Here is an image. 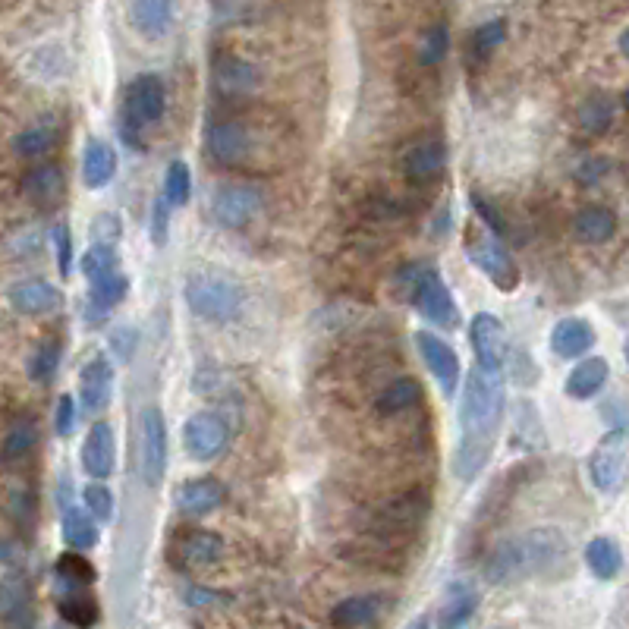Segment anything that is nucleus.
<instances>
[{
	"mask_svg": "<svg viewBox=\"0 0 629 629\" xmlns=\"http://www.w3.org/2000/svg\"><path fill=\"white\" fill-rule=\"evenodd\" d=\"M416 346H419L422 362L428 365V372L435 375V381L441 384L444 397L457 394V384H460V356H457V350L431 331H419Z\"/></svg>",
	"mask_w": 629,
	"mask_h": 629,
	"instance_id": "f8f14e48",
	"label": "nucleus"
},
{
	"mask_svg": "<svg viewBox=\"0 0 629 629\" xmlns=\"http://www.w3.org/2000/svg\"><path fill=\"white\" fill-rule=\"evenodd\" d=\"M258 208H262V195H258L252 186L227 183L211 195L214 221H218L221 227H227V230H243L258 214Z\"/></svg>",
	"mask_w": 629,
	"mask_h": 629,
	"instance_id": "9d476101",
	"label": "nucleus"
},
{
	"mask_svg": "<svg viewBox=\"0 0 629 629\" xmlns=\"http://www.w3.org/2000/svg\"><path fill=\"white\" fill-rule=\"evenodd\" d=\"M117 466V438L114 428L107 422L92 425V431L82 441V469L92 475V479L104 482L111 479V472Z\"/></svg>",
	"mask_w": 629,
	"mask_h": 629,
	"instance_id": "dca6fc26",
	"label": "nucleus"
},
{
	"mask_svg": "<svg viewBox=\"0 0 629 629\" xmlns=\"http://www.w3.org/2000/svg\"><path fill=\"white\" fill-rule=\"evenodd\" d=\"M164 199L170 202V208H180L189 202L192 195V170L186 161H170L167 173H164Z\"/></svg>",
	"mask_w": 629,
	"mask_h": 629,
	"instance_id": "a19ab883",
	"label": "nucleus"
},
{
	"mask_svg": "<svg viewBox=\"0 0 629 629\" xmlns=\"http://www.w3.org/2000/svg\"><path fill=\"white\" fill-rule=\"evenodd\" d=\"M589 472H592L595 488L604 491V494H614V491L623 488V479H626V441H623L620 428L592 453Z\"/></svg>",
	"mask_w": 629,
	"mask_h": 629,
	"instance_id": "ddd939ff",
	"label": "nucleus"
},
{
	"mask_svg": "<svg viewBox=\"0 0 629 629\" xmlns=\"http://www.w3.org/2000/svg\"><path fill=\"white\" fill-rule=\"evenodd\" d=\"M111 390H114V365L104 356H98L79 375V403L85 406V412H101L111 403Z\"/></svg>",
	"mask_w": 629,
	"mask_h": 629,
	"instance_id": "6ab92c4d",
	"label": "nucleus"
},
{
	"mask_svg": "<svg viewBox=\"0 0 629 629\" xmlns=\"http://www.w3.org/2000/svg\"><path fill=\"white\" fill-rule=\"evenodd\" d=\"M7 554H13V548H10V545H0V563H4V560H10Z\"/></svg>",
	"mask_w": 629,
	"mask_h": 629,
	"instance_id": "8fccbe9b",
	"label": "nucleus"
},
{
	"mask_svg": "<svg viewBox=\"0 0 629 629\" xmlns=\"http://www.w3.org/2000/svg\"><path fill=\"white\" fill-rule=\"evenodd\" d=\"M406 299L416 306V312L425 321L438 324V328H450V324H457V318H460L457 302H453V296H450V290L444 284V277L435 268H428V265H419L416 280H412Z\"/></svg>",
	"mask_w": 629,
	"mask_h": 629,
	"instance_id": "423d86ee",
	"label": "nucleus"
},
{
	"mask_svg": "<svg viewBox=\"0 0 629 629\" xmlns=\"http://www.w3.org/2000/svg\"><path fill=\"white\" fill-rule=\"evenodd\" d=\"M595 346V328L585 318H560L551 331V350L560 359H579Z\"/></svg>",
	"mask_w": 629,
	"mask_h": 629,
	"instance_id": "412c9836",
	"label": "nucleus"
},
{
	"mask_svg": "<svg viewBox=\"0 0 629 629\" xmlns=\"http://www.w3.org/2000/svg\"><path fill=\"white\" fill-rule=\"evenodd\" d=\"M504 38H507V23L504 19H488L485 26H479L475 29V35H472V51L475 54H491V51H497L504 45Z\"/></svg>",
	"mask_w": 629,
	"mask_h": 629,
	"instance_id": "a18cd8bd",
	"label": "nucleus"
},
{
	"mask_svg": "<svg viewBox=\"0 0 629 629\" xmlns=\"http://www.w3.org/2000/svg\"><path fill=\"white\" fill-rule=\"evenodd\" d=\"M419 400H422V384L416 378H397L394 384L381 390L375 406L381 416H400V412L412 409Z\"/></svg>",
	"mask_w": 629,
	"mask_h": 629,
	"instance_id": "72a5a7b5",
	"label": "nucleus"
},
{
	"mask_svg": "<svg viewBox=\"0 0 629 629\" xmlns=\"http://www.w3.org/2000/svg\"><path fill=\"white\" fill-rule=\"evenodd\" d=\"M54 142H57V129L48 126V123H41V126L23 129V133L13 139V151L19 158H41L54 148Z\"/></svg>",
	"mask_w": 629,
	"mask_h": 629,
	"instance_id": "58836bf2",
	"label": "nucleus"
},
{
	"mask_svg": "<svg viewBox=\"0 0 629 629\" xmlns=\"http://www.w3.org/2000/svg\"><path fill=\"white\" fill-rule=\"evenodd\" d=\"M51 243H54V255H57V268L63 277H70L73 271V233H70V224H54L51 230Z\"/></svg>",
	"mask_w": 629,
	"mask_h": 629,
	"instance_id": "49530a36",
	"label": "nucleus"
},
{
	"mask_svg": "<svg viewBox=\"0 0 629 629\" xmlns=\"http://www.w3.org/2000/svg\"><path fill=\"white\" fill-rule=\"evenodd\" d=\"M611 123H614V101H611V95H589L579 104V126L585 129V133L601 136Z\"/></svg>",
	"mask_w": 629,
	"mask_h": 629,
	"instance_id": "4c0bfd02",
	"label": "nucleus"
},
{
	"mask_svg": "<svg viewBox=\"0 0 629 629\" xmlns=\"http://www.w3.org/2000/svg\"><path fill=\"white\" fill-rule=\"evenodd\" d=\"M208 148L218 164H243L249 158L252 148V133L249 126H243L240 120H221L211 123L208 129Z\"/></svg>",
	"mask_w": 629,
	"mask_h": 629,
	"instance_id": "f3484780",
	"label": "nucleus"
},
{
	"mask_svg": "<svg viewBox=\"0 0 629 629\" xmlns=\"http://www.w3.org/2000/svg\"><path fill=\"white\" fill-rule=\"evenodd\" d=\"M38 444V425L32 419H19L13 422V428L7 431L4 438V447H0V460H4L7 466H16L23 463L29 453L35 450Z\"/></svg>",
	"mask_w": 629,
	"mask_h": 629,
	"instance_id": "f704fd0d",
	"label": "nucleus"
},
{
	"mask_svg": "<svg viewBox=\"0 0 629 629\" xmlns=\"http://www.w3.org/2000/svg\"><path fill=\"white\" fill-rule=\"evenodd\" d=\"M170 202L164 199V195H158L155 205H151V243L155 246H164L167 236H170Z\"/></svg>",
	"mask_w": 629,
	"mask_h": 629,
	"instance_id": "de8ad7c7",
	"label": "nucleus"
},
{
	"mask_svg": "<svg viewBox=\"0 0 629 629\" xmlns=\"http://www.w3.org/2000/svg\"><path fill=\"white\" fill-rule=\"evenodd\" d=\"M114 173H117V151L101 139H92L82 155V183L89 189H101L114 180Z\"/></svg>",
	"mask_w": 629,
	"mask_h": 629,
	"instance_id": "cd10ccee",
	"label": "nucleus"
},
{
	"mask_svg": "<svg viewBox=\"0 0 629 629\" xmlns=\"http://www.w3.org/2000/svg\"><path fill=\"white\" fill-rule=\"evenodd\" d=\"M57 611L60 617L73 623V626H92L98 623V601L92 595H85V589H73L57 595Z\"/></svg>",
	"mask_w": 629,
	"mask_h": 629,
	"instance_id": "e433bc0d",
	"label": "nucleus"
},
{
	"mask_svg": "<svg viewBox=\"0 0 629 629\" xmlns=\"http://www.w3.org/2000/svg\"><path fill=\"white\" fill-rule=\"evenodd\" d=\"M32 585L23 573H4L0 579V620H7L13 626H26L32 623Z\"/></svg>",
	"mask_w": 629,
	"mask_h": 629,
	"instance_id": "5701e85b",
	"label": "nucleus"
},
{
	"mask_svg": "<svg viewBox=\"0 0 629 629\" xmlns=\"http://www.w3.org/2000/svg\"><path fill=\"white\" fill-rule=\"evenodd\" d=\"M82 507L89 510L98 523H111V519H114V494H111V488L101 485L98 479H95V485H85Z\"/></svg>",
	"mask_w": 629,
	"mask_h": 629,
	"instance_id": "c03bdc74",
	"label": "nucleus"
},
{
	"mask_svg": "<svg viewBox=\"0 0 629 629\" xmlns=\"http://www.w3.org/2000/svg\"><path fill=\"white\" fill-rule=\"evenodd\" d=\"M221 554H224L221 535H214L208 529H183L177 538L170 541V560H173V567H180L186 573L211 567V563L221 560Z\"/></svg>",
	"mask_w": 629,
	"mask_h": 629,
	"instance_id": "1a4fd4ad",
	"label": "nucleus"
},
{
	"mask_svg": "<svg viewBox=\"0 0 629 629\" xmlns=\"http://www.w3.org/2000/svg\"><path fill=\"white\" fill-rule=\"evenodd\" d=\"M428 513H431V497L422 494V491H412V494H403V497H397V501H390L378 510L375 529H378V535L416 532V529H422Z\"/></svg>",
	"mask_w": 629,
	"mask_h": 629,
	"instance_id": "9b49d317",
	"label": "nucleus"
},
{
	"mask_svg": "<svg viewBox=\"0 0 629 629\" xmlns=\"http://www.w3.org/2000/svg\"><path fill=\"white\" fill-rule=\"evenodd\" d=\"M463 252L501 293H513L519 287V280H523L510 249L501 243V236L485 224H469L463 230Z\"/></svg>",
	"mask_w": 629,
	"mask_h": 629,
	"instance_id": "20e7f679",
	"label": "nucleus"
},
{
	"mask_svg": "<svg viewBox=\"0 0 629 629\" xmlns=\"http://www.w3.org/2000/svg\"><path fill=\"white\" fill-rule=\"evenodd\" d=\"M620 548L611 538H592L585 545V567H589L598 579H614L620 573Z\"/></svg>",
	"mask_w": 629,
	"mask_h": 629,
	"instance_id": "c9c22d12",
	"label": "nucleus"
},
{
	"mask_svg": "<svg viewBox=\"0 0 629 629\" xmlns=\"http://www.w3.org/2000/svg\"><path fill=\"white\" fill-rule=\"evenodd\" d=\"M224 504V488L218 479H189L177 491V510L186 516H205Z\"/></svg>",
	"mask_w": 629,
	"mask_h": 629,
	"instance_id": "393cba45",
	"label": "nucleus"
},
{
	"mask_svg": "<svg viewBox=\"0 0 629 629\" xmlns=\"http://www.w3.org/2000/svg\"><path fill=\"white\" fill-rule=\"evenodd\" d=\"M447 51H450V32L444 26L425 29V35L419 38V48H416L422 67H438V63L447 57Z\"/></svg>",
	"mask_w": 629,
	"mask_h": 629,
	"instance_id": "37998d69",
	"label": "nucleus"
},
{
	"mask_svg": "<svg viewBox=\"0 0 629 629\" xmlns=\"http://www.w3.org/2000/svg\"><path fill=\"white\" fill-rule=\"evenodd\" d=\"M504 406V372L494 365L475 362L463 381L460 441L457 453H453V475L460 482H475L488 466L504 425Z\"/></svg>",
	"mask_w": 629,
	"mask_h": 629,
	"instance_id": "f257e3e1",
	"label": "nucleus"
},
{
	"mask_svg": "<svg viewBox=\"0 0 629 629\" xmlns=\"http://www.w3.org/2000/svg\"><path fill=\"white\" fill-rule=\"evenodd\" d=\"M573 230L582 243H589V246H601L607 240H614V233H617V214L611 208H601V205H592V208H582L576 214V221H573Z\"/></svg>",
	"mask_w": 629,
	"mask_h": 629,
	"instance_id": "7c9ffc66",
	"label": "nucleus"
},
{
	"mask_svg": "<svg viewBox=\"0 0 629 629\" xmlns=\"http://www.w3.org/2000/svg\"><path fill=\"white\" fill-rule=\"evenodd\" d=\"M186 306L192 315H199L214 324H230L240 318L246 306V293L240 280L230 277L221 268H199L186 277Z\"/></svg>",
	"mask_w": 629,
	"mask_h": 629,
	"instance_id": "7ed1b4c3",
	"label": "nucleus"
},
{
	"mask_svg": "<svg viewBox=\"0 0 629 629\" xmlns=\"http://www.w3.org/2000/svg\"><path fill=\"white\" fill-rule=\"evenodd\" d=\"M7 299H10V306L23 315H48L63 306V293L54 284H48V280H38V277L13 284L7 290Z\"/></svg>",
	"mask_w": 629,
	"mask_h": 629,
	"instance_id": "a211bd4d",
	"label": "nucleus"
},
{
	"mask_svg": "<svg viewBox=\"0 0 629 629\" xmlns=\"http://www.w3.org/2000/svg\"><path fill=\"white\" fill-rule=\"evenodd\" d=\"M129 23L142 38L161 41L173 26V0H129Z\"/></svg>",
	"mask_w": 629,
	"mask_h": 629,
	"instance_id": "aec40b11",
	"label": "nucleus"
},
{
	"mask_svg": "<svg viewBox=\"0 0 629 629\" xmlns=\"http://www.w3.org/2000/svg\"><path fill=\"white\" fill-rule=\"evenodd\" d=\"M230 444V425L218 416V412L202 409L195 412V416L186 419L183 425V447L192 460L208 463V460H218L221 453Z\"/></svg>",
	"mask_w": 629,
	"mask_h": 629,
	"instance_id": "6e6552de",
	"label": "nucleus"
},
{
	"mask_svg": "<svg viewBox=\"0 0 629 629\" xmlns=\"http://www.w3.org/2000/svg\"><path fill=\"white\" fill-rule=\"evenodd\" d=\"M479 607V592H475L472 582H450L444 592V604H441V626H466Z\"/></svg>",
	"mask_w": 629,
	"mask_h": 629,
	"instance_id": "c756f323",
	"label": "nucleus"
},
{
	"mask_svg": "<svg viewBox=\"0 0 629 629\" xmlns=\"http://www.w3.org/2000/svg\"><path fill=\"white\" fill-rule=\"evenodd\" d=\"M607 378H611V368H607L604 359H598V356L582 359L573 368V372H570V378H567V397H573V400H589V397H595L598 390L607 384Z\"/></svg>",
	"mask_w": 629,
	"mask_h": 629,
	"instance_id": "473e14b6",
	"label": "nucleus"
},
{
	"mask_svg": "<svg viewBox=\"0 0 629 629\" xmlns=\"http://www.w3.org/2000/svg\"><path fill=\"white\" fill-rule=\"evenodd\" d=\"M469 343L475 350V362L482 365H494V368H504L507 359V334H504V324L497 315L491 312H479L469 324Z\"/></svg>",
	"mask_w": 629,
	"mask_h": 629,
	"instance_id": "2eb2a0df",
	"label": "nucleus"
},
{
	"mask_svg": "<svg viewBox=\"0 0 629 629\" xmlns=\"http://www.w3.org/2000/svg\"><path fill=\"white\" fill-rule=\"evenodd\" d=\"M214 85L224 98H243L258 89V70L249 60L240 57H221L214 67Z\"/></svg>",
	"mask_w": 629,
	"mask_h": 629,
	"instance_id": "b1692460",
	"label": "nucleus"
},
{
	"mask_svg": "<svg viewBox=\"0 0 629 629\" xmlns=\"http://www.w3.org/2000/svg\"><path fill=\"white\" fill-rule=\"evenodd\" d=\"M384 604H387L384 595H353V598H343L334 607V611H331V623L334 626H372L387 611Z\"/></svg>",
	"mask_w": 629,
	"mask_h": 629,
	"instance_id": "bb28decb",
	"label": "nucleus"
},
{
	"mask_svg": "<svg viewBox=\"0 0 629 629\" xmlns=\"http://www.w3.org/2000/svg\"><path fill=\"white\" fill-rule=\"evenodd\" d=\"M54 592H73V589H89V585L98 579V570L92 567L89 557H82V551H67L57 557V567H54Z\"/></svg>",
	"mask_w": 629,
	"mask_h": 629,
	"instance_id": "c85d7f7f",
	"label": "nucleus"
},
{
	"mask_svg": "<svg viewBox=\"0 0 629 629\" xmlns=\"http://www.w3.org/2000/svg\"><path fill=\"white\" fill-rule=\"evenodd\" d=\"M63 541L73 548V551H92L98 545V526H95V516L85 510V507H73L67 504L63 507Z\"/></svg>",
	"mask_w": 629,
	"mask_h": 629,
	"instance_id": "2f4dec72",
	"label": "nucleus"
},
{
	"mask_svg": "<svg viewBox=\"0 0 629 629\" xmlns=\"http://www.w3.org/2000/svg\"><path fill=\"white\" fill-rule=\"evenodd\" d=\"M164 107H167V89H164L161 76L142 73L129 82L126 98H123V139H126V145L142 148L136 133L148 123H158L164 117Z\"/></svg>",
	"mask_w": 629,
	"mask_h": 629,
	"instance_id": "39448f33",
	"label": "nucleus"
},
{
	"mask_svg": "<svg viewBox=\"0 0 629 629\" xmlns=\"http://www.w3.org/2000/svg\"><path fill=\"white\" fill-rule=\"evenodd\" d=\"M400 170L412 183H438L447 170V148L438 139H425V142L409 145L400 158Z\"/></svg>",
	"mask_w": 629,
	"mask_h": 629,
	"instance_id": "4468645a",
	"label": "nucleus"
},
{
	"mask_svg": "<svg viewBox=\"0 0 629 629\" xmlns=\"http://www.w3.org/2000/svg\"><path fill=\"white\" fill-rule=\"evenodd\" d=\"M82 274L95 280L107 271H117L120 268V255H117V246L114 243H92L89 252L82 255Z\"/></svg>",
	"mask_w": 629,
	"mask_h": 629,
	"instance_id": "79ce46f5",
	"label": "nucleus"
},
{
	"mask_svg": "<svg viewBox=\"0 0 629 629\" xmlns=\"http://www.w3.org/2000/svg\"><path fill=\"white\" fill-rule=\"evenodd\" d=\"M570 563V538L560 529H529L516 538L501 541L488 563L485 576L494 585L535 579V576H554L563 573Z\"/></svg>",
	"mask_w": 629,
	"mask_h": 629,
	"instance_id": "f03ea898",
	"label": "nucleus"
},
{
	"mask_svg": "<svg viewBox=\"0 0 629 629\" xmlns=\"http://www.w3.org/2000/svg\"><path fill=\"white\" fill-rule=\"evenodd\" d=\"M23 192L29 202L51 208L67 195V177H63V170L57 164H38L23 177Z\"/></svg>",
	"mask_w": 629,
	"mask_h": 629,
	"instance_id": "4be33fe9",
	"label": "nucleus"
},
{
	"mask_svg": "<svg viewBox=\"0 0 629 629\" xmlns=\"http://www.w3.org/2000/svg\"><path fill=\"white\" fill-rule=\"evenodd\" d=\"M76 419H79V412H76V403L70 394H63L57 400V409H54V431L60 438H70L73 435V428H76Z\"/></svg>",
	"mask_w": 629,
	"mask_h": 629,
	"instance_id": "09e8293b",
	"label": "nucleus"
},
{
	"mask_svg": "<svg viewBox=\"0 0 629 629\" xmlns=\"http://www.w3.org/2000/svg\"><path fill=\"white\" fill-rule=\"evenodd\" d=\"M126 293H129V277L120 268L89 280V315L104 318L114 306H120Z\"/></svg>",
	"mask_w": 629,
	"mask_h": 629,
	"instance_id": "a878e982",
	"label": "nucleus"
},
{
	"mask_svg": "<svg viewBox=\"0 0 629 629\" xmlns=\"http://www.w3.org/2000/svg\"><path fill=\"white\" fill-rule=\"evenodd\" d=\"M57 365H60V343L57 340H41L32 350L29 362H26V372H29L32 381L48 384L57 375Z\"/></svg>",
	"mask_w": 629,
	"mask_h": 629,
	"instance_id": "ea45409f",
	"label": "nucleus"
},
{
	"mask_svg": "<svg viewBox=\"0 0 629 629\" xmlns=\"http://www.w3.org/2000/svg\"><path fill=\"white\" fill-rule=\"evenodd\" d=\"M139 472L148 488H158L167 472V422L158 406H145L139 416Z\"/></svg>",
	"mask_w": 629,
	"mask_h": 629,
	"instance_id": "0eeeda50",
	"label": "nucleus"
}]
</instances>
